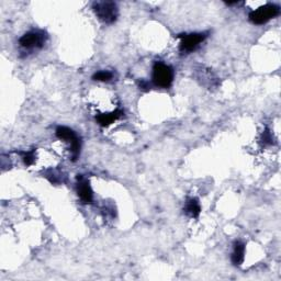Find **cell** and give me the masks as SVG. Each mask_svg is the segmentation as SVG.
<instances>
[{
	"label": "cell",
	"instance_id": "cell-1",
	"mask_svg": "<svg viewBox=\"0 0 281 281\" xmlns=\"http://www.w3.org/2000/svg\"><path fill=\"white\" fill-rule=\"evenodd\" d=\"M97 18L106 25H111L118 19V6L113 2H97L93 5Z\"/></svg>",
	"mask_w": 281,
	"mask_h": 281
},
{
	"label": "cell",
	"instance_id": "cell-2",
	"mask_svg": "<svg viewBox=\"0 0 281 281\" xmlns=\"http://www.w3.org/2000/svg\"><path fill=\"white\" fill-rule=\"evenodd\" d=\"M174 82V70L162 62L153 66V83L159 88H169Z\"/></svg>",
	"mask_w": 281,
	"mask_h": 281
},
{
	"label": "cell",
	"instance_id": "cell-3",
	"mask_svg": "<svg viewBox=\"0 0 281 281\" xmlns=\"http://www.w3.org/2000/svg\"><path fill=\"white\" fill-rule=\"evenodd\" d=\"M280 14L279 6L274 4H267L249 14V20L254 25H263L270 19L276 18Z\"/></svg>",
	"mask_w": 281,
	"mask_h": 281
},
{
	"label": "cell",
	"instance_id": "cell-4",
	"mask_svg": "<svg viewBox=\"0 0 281 281\" xmlns=\"http://www.w3.org/2000/svg\"><path fill=\"white\" fill-rule=\"evenodd\" d=\"M48 40V34L42 30H32L24 34L19 40L21 48L26 50H36L44 47Z\"/></svg>",
	"mask_w": 281,
	"mask_h": 281
},
{
	"label": "cell",
	"instance_id": "cell-5",
	"mask_svg": "<svg viewBox=\"0 0 281 281\" xmlns=\"http://www.w3.org/2000/svg\"><path fill=\"white\" fill-rule=\"evenodd\" d=\"M56 136L60 140L68 142L71 144L72 159L76 160L80 153V139L72 129L66 127H59L56 129Z\"/></svg>",
	"mask_w": 281,
	"mask_h": 281
},
{
	"label": "cell",
	"instance_id": "cell-6",
	"mask_svg": "<svg viewBox=\"0 0 281 281\" xmlns=\"http://www.w3.org/2000/svg\"><path fill=\"white\" fill-rule=\"evenodd\" d=\"M181 38L182 40L180 42V51L189 53V52H192L196 50L199 45L204 41L206 38V34L190 33V34H185V36H182Z\"/></svg>",
	"mask_w": 281,
	"mask_h": 281
},
{
	"label": "cell",
	"instance_id": "cell-7",
	"mask_svg": "<svg viewBox=\"0 0 281 281\" xmlns=\"http://www.w3.org/2000/svg\"><path fill=\"white\" fill-rule=\"evenodd\" d=\"M78 182H77V191L78 196L82 199V201L85 203H90L93 201L94 198V192L91 190V187L89 185V181L85 179L84 177H78Z\"/></svg>",
	"mask_w": 281,
	"mask_h": 281
},
{
	"label": "cell",
	"instance_id": "cell-8",
	"mask_svg": "<svg viewBox=\"0 0 281 281\" xmlns=\"http://www.w3.org/2000/svg\"><path fill=\"white\" fill-rule=\"evenodd\" d=\"M122 116H123L122 110H116L110 113L99 114V116L96 117V120H97V122H98V124L101 125V127H109V125L114 123V121H117V120L119 118H121Z\"/></svg>",
	"mask_w": 281,
	"mask_h": 281
},
{
	"label": "cell",
	"instance_id": "cell-9",
	"mask_svg": "<svg viewBox=\"0 0 281 281\" xmlns=\"http://www.w3.org/2000/svg\"><path fill=\"white\" fill-rule=\"evenodd\" d=\"M244 257H245V244L239 242L234 243V251L232 254V262L234 265H240L244 261Z\"/></svg>",
	"mask_w": 281,
	"mask_h": 281
},
{
	"label": "cell",
	"instance_id": "cell-10",
	"mask_svg": "<svg viewBox=\"0 0 281 281\" xmlns=\"http://www.w3.org/2000/svg\"><path fill=\"white\" fill-rule=\"evenodd\" d=\"M185 211L189 216L193 217V219H196V217L199 216L200 212H201V206H200V203H199L197 199L190 198V199L187 200Z\"/></svg>",
	"mask_w": 281,
	"mask_h": 281
},
{
	"label": "cell",
	"instance_id": "cell-11",
	"mask_svg": "<svg viewBox=\"0 0 281 281\" xmlns=\"http://www.w3.org/2000/svg\"><path fill=\"white\" fill-rule=\"evenodd\" d=\"M112 78H113V74L108 71L98 72L93 76V79L98 80V82H109V80H111Z\"/></svg>",
	"mask_w": 281,
	"mask_h": 281
},
{
	"label": "cell",
	"instance_id": "cell-12",
	"mask_svg": "<svg viewBox=\"0 0 281 281\" xmlns=\"http://www.w3.org/2000/svg\"><path fill=\"white\" fill-rule=\"evenodd\" d=\"M22 154V158L25 160V164L27 166H31L34 160H36V156H34V151L32 152H25V153H21Z\"/></svg>",
	"mask_w": 281,
	"mask_h": 281
},
{
	"label": "cell",
	"instance_id": "cell-13",
	"mask_svg": "<svg viewBox=\"0 0 281 281\" xmlns=\"http://www.w3.org/2000/svg\"><path fill=\"white\" fill-rule=\"evenodd\" d=\"M262 140H263V143H269V144H271V135L270 133H269V131H266V132H263V135H262Z\"/></svg>",
	"mask_w": 281,
	"mask_h": 281
}]
</instances>
